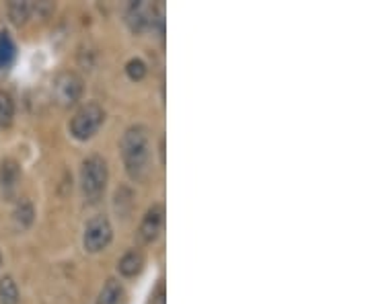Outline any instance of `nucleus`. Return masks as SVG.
<instances>
[{
	"label": "nucleus",
	"instance_id": "6",
	"mask_svg": "<svg viewBox=\"0 0 370 304\" xmlns=\"http://www.w3.org/2000/svg\"><path fill=\"white\" fill-rule=\"evenodd\" d=\"M21 181V167L13 158H4L0 163V193L4 200H13Z\"/></svg>",
	"mask_w": 370,
	"mask_h": 304
},
{
	"label": "nucleus",
	"instance_id": "7",
	"mask_svg": "<svg viewBox=\"0 0 370 304\" xmlns=\"http://www.w3.org/2000/svg\"><path fill=\"white\" fill-rule=\"evenodd\" d=\"M163 224H165V210H163L160 204H154L153 208H149L146 216L142 218L138 237L144 243H153V241L158 239V235L163 233Z\"/></svg>",
	"mask_w": 370,
	"mask_h": 304
},
{
	"label": "nucleus",
	"instance_id": "1",
	"mask_svg": "<svg viewBox=\"0 0 370 304\" xmlns=\"http://www.w3.org/2000/svg\"><path fill=\"white\" fill-rule=\"evenodd\" d=\"M122 158L128 173L132 179H142L149 171V160H151V144H149V132L144 125H132L123 132Z\"/></svg>",
	"mask_w": 370,
	"mask_h": 304
},
{
	"label": "nucleus",
	"instance_id": "14",
	"mask_svg": "<svg viewBox=\"0 0 370 304\" xmlns=\"http://www.w3.org/2000/svg\"><path fill=\"white\" fill-rule=\"evenodd\" d=\"M15 120V101L6 91L0 89V125L8 127Z\"/></svg>",
	"mask_w": 370,
	"mask_h": 304
},
{
	"label": "nucleus",
	"instance_id": "3",
	"mask_svg": "<svg viewBox=\"0 0 370 304\" xmlns=\"http://www.w3.org/2000/svg\"><path fill=\"white\" fill-rule=\"evenodd\" d=\"M81 185L89 200H97L107 185V163L101 156H89L81 169Z\"/></svg>",
	"mask_w": 370,
	"mask_h": 304
},
{
	"label": "nucleus",
	"instance_id": "10",
	"mask_svg": "<svg viewBox=\"0 0 370 304\" xmlns=\"http://www.w3.org/2000/svg\"><path fill=\"white\" fill-rule=\"evenodd\" d=\"M123 298H125V292L122 284L118 279H107V284L99 292L97 304H123Z\"/></svg>",
	"mask_w": 370,
	"mask_h": 304
},
{
	"label": "nucleus",
	"instance_id": "5",
	"mask_svg": "<svg viewBox=\"0 0 370 304\" xmlns=\"http://www.w3.org/2000/svg\"><path fill=\"white\" fill-rule=\"evenodd\" d=\"M83 97V78L74 72H62L54 81V99L62 107H72Z\"/></svg>",
	"mask_w": 370,
	"mask_h": 304
},
{
	"label": "nucleus",
	"instance_id": "11",
	"mask_svg": "<svg viewBox=\"0 0 370 304\" xmlns=\"http://www.w3.org/2000/svg\"><path fill=\"white\" fill-rule=\"evenodd\" d=\"M17 56V48L8 31H0V72H6Z\"/></svg>",
	"mask_w": 370,
	"mask_h": 304
},
{
	"label": "nucleus",
	"instance_id": "16",
	"mask_svg": "<svg viewBox=\"0 0 370 304\" xmlns=\"http://www.w3.org/2000/svg\"><path fill=\"white\" fill-rule=\"evenodd\" d=\"M125 74L132 81H142L146 76V64L140 60V58H132V60L125 64Z\"/></svg>",
	"mask_w": 370,
	"mask_h": 304
},
{
	"label": "nucleus",
	"instance_id": "9",
	"mask_svg": "<svg viewBox=\"0 0 370 304\" xmlns=\"http://www.w3.org/2000/svg\"><path fill=\"white\" fill-rule=\"evenodd\" d=\"M128 23L132 31H142L151 25V13H149V4L144 2H136L130 6L128 11Z\"/></svg>",
	"mask_w": 370,
	"mask_h": 304
},
{
	"label": "nucleus",
	"instance_id": "15",
	"mask_svg": "<svg viewBox=\"0 0 370 304\" xmlns=\"http://www.w3.org/2000/svg\"><path fill=\"white\" fill-rule=\"evenodd\" d=\"M8 15H11V19L17 25H21V23H25L29 19L31 4L29 2H11L8 4Z\"/></svg>",
	"mask_w": 370,
	"mask_h": 304
},
{
	"label": "nucleus",
	"instance_id": "17",
	"mask_svg": "<svg viewBox=\"0 0 370 304\" xmlns=\"http://www.w3.org/2000/svg\"><path fill=\"white\" fill-rule=\"evenodd\" d=\"M151 304H167V300H165V284H158V288L154 290L153 303Z\"/></svg>",
	"mask_w": 370,
	"mask_h": 304
},
{
	"label": "nucleus",
	"instance_id": "4",
	"mask_svg": "<svg viewBox=\"0 0 370 304\" xmlns=\"http://www.w3.org/2000/svg\"><path fill=\"white\" fill-rule=\"evenodd\" d=\"M111 237H114V228H111L109 220L105 216H95L85 226L83 244L89 253H99L111 243Z\"/></svg>",
	"mask_w": 370,
	"mask_h": 304
},
{
	"label": "nucleus",
	"instance_id": "2",
	"mask_svg": "<svg viewBox=\"0 0 370 304\" xmlns=\"http://www.w3.org/2000/svg\"><path fill=\"white\" fill-rule=\"evenodd\" d=\"M103 120H105L103 107L97 105V103H87L74 113V118L70 122V134L76 140H89L99 132Z\"/></svg>",
	"mask_w": 370,
	"mask_h": 304
},
{
	"label": "nucleus",
	"instance_id": "18",
	"mask_svg": "<svg viewBox=\"0 0 370 304\" xmlns=\"http://www.w3.org/2000/svg\"><path fill=\"white\" fill-rule=\"evenodd\" d=\"M0 268H2V253H0Z\"/></svg>",
	"mask_w": 370,
	"mask_h": 304
},
{
	"label": "nucleus",
	"instance_id": "8",
	"mask_svg": "<svg viewBox=\"0 0 370 304\" xmlns=\"http://www.w3.org/2000/svg\"><path fill=\"white\" fill-rule=\"evenodd\" d=\"M142 268H144V255L140 251H128L120 259V263H118L120 274L125 275V277L138 275L142 272Z\"/></svg>",
	"mask_w": 370,
	"mask_h": 304
},
{
	"label": "nucleus",
	"instance_id": "13",
	"mask_svg": "<svg viewBox=\"0 0 370 304\" xmlns=\"http://www.w3.org/2000/svg\"><path fill=\"white\" fill-rule=\"evenodd\" d=\"M13 218H15V222H17L19 228H29L31 224H33V218H35V210H33V204H31L29 200H21L17 204V208L13 212Z\"/></svg>",
	"mask_w": 370,
	"mask_h": 304
},
{
	"label": "nucleus",
	"instance_id": "12",
	"mask_svg": "<svg viewBox=\"0 0 370 304\" xmlns=\"http://www.w3.org/2000/svg\"><path fill=\"white\" fill-rule=\"evenodd\" d=\"M19 288L11 275L0 277V304H19Z\"/></svg>",
	"mask_w": 370,
	"mask_h": 304
}]
</instances>
